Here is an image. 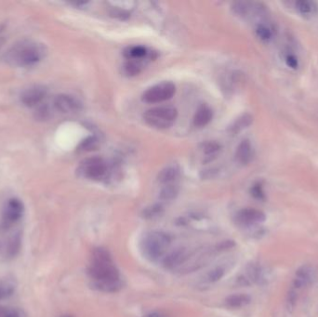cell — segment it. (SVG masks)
<instances>
[{
    "label": "cell",
    "mask_w": 318,
    "mask_h": 317,
    "mask_svg": "<svg viewBox=\"0 0 318 317\" xmlns=\"http://www.w3.org/2000/svg\"><path fill=\"white\" fill-rule=\"evenodd\" d=\"M88 274L94 282H108L120 280V273L115 265L110 253L103 248H96L92 253Z\"/></svg>",
    "instance_id": "6da1fadb"
},
{
    "label": "cell",
    "mask_w": 318,
    "mask_h": 317,
    "mask_svg": "<svg viewBox=\"0 0 318 317\" xmlns=\"http://www.w3.org/2000/svg\"><path fill=\"white\" fill-rule=\"evenodd\" d=\"M172 239L161 231H152L145 233L141 241L142 255L151 262L161 258L170 248Z\"/></svg>",
    "instance_id": "7a4b0ae2"
},
{
    "label": "cell",
    "mask_w": 318,
    "mask_h": 317,
    "mask_svg": "<svg viewBox=\"0 0 318 317\" xmlns=\"http://www.w3.org/2000/svg\"><path fill=\"white\" fill-rule=\"evenodd\" d=\"M44 55V50L40 45L24 41L14 47L8 53V61L17 66H28L40 62Z\"/></svg>",
    "instance_id": "3957f363"
},
{
    "label": "cell",
    "mask_w": 318,
    "mask_h": 317,
    "mask_svg": "<svg viewBox=\"0 0 318 317\" xmlns=\"http://www.w3.org/2000/svg\"><path fill=\"white\" fill-rule=\"evenodd\" d=\"M178 112L174 107L161 106L148 110L143 115L144 121L153 128L165 129L171 128L175 123Z\"/></svg>",
    "instance_id": "277c9868"
},
{
    "label": "cell",
    "mask_w": 318,
    "mask_h": 317,
    "mask_svg": "<svg viewBox=\"0 0 318 317\" xmlns=\"http://www.w3.org/2000/svg\"><path fill=\"white\" fill-rule=\"evenodd\" d=\"M176 88L172 82H162L147 89L142 94V101L147 104H158L172 99Z\"/></svg>",
    "instance_id": "5b68a950"
},
{
    "label": "cell",
    "mask_w": 318,
    "mask_h": 317,
    "mask_svg": "<svg viewBox=\"0 0 318 317\" xmlns=\"http://www.w3.org/2000/svg\"><path fill=\"white\" fill-rule=\"evenodd\" d=\"M79 173L90 180L103 179L107 172V164L101 157H91L80 164Z\"/></svg>",
    "instance_id": "8992f818"
},
{
    "label": "cell",
    "mask_w": 318,
    "mask_h": 317,
    "mask_svg": "<svg viewBox=\"0 0 318 317\" xmlns=\"http://www.w3.org/2000/svg\"><path fill=\"white\" fill-rule=\"evenodd\" d=\"M24 205L19 199H10L6 204L2 214V225L8 228L13 223H17L24 214Z\"/></svg>",
    "instance_id": "52a82bcc"
},
{
    "label": "cell",
    "mask_w": 318,
    "mask_h": 317,
    "mask_svg": "<svg viewBox=\"0 0 318 317\" xmlns=\"http://www.w3.org/2000/svg\"><path fill=\"white\" fill-rule=\"evenodd\" d=\"M266 220L265 214L255 208H244L236 215V222L245 227H251L264 223Z\"/></svg>",
    "instance_id": "ba28073f"
},
{
    "label": "cell",
    "mask_w": 318,
    "mask_h": 317,
    "mask_svg": "<svg viewBox=\"0 0 318 317\" xmlns=\"http://www.w3.org/2000/svg\"><path fill=\"white\" fill-rule=\"evenodd\" d=\"M191 257V253L184 248H177L166 255L163 261V265L166 269L173 270L181 267Z\"/></svg>",
    "instance_id": "9c48e42d"
},
{
    "label": "cell",
    "mask_w": 318,
    "mask_h": 317,
    "mask_svg": "<svg viewBox=\"0 0 318 317\" xmlns=\"http://www.w3.org/2000/svg\"><path fill=\"white\" fill-rule=\"evenodd\" d=\"M315 278V270L311 265H304L296 272L294 279V289L305 288L313 283Z\"/></svg>",
    "instance_id": "30bf717a"
},
{
    "label": "cell",
    "mask_w": 318,
    "mask_h": 317,
    "mask_svg": "<svg viewBox=\"0 0 318 317\" xmlns=\"http://www.w3.org/2000/svg\"><path fill=\"white\" fill-rule=\"evenodd\" d=\"M47 94V89L42 86H34L26 89L21 96L23 104L26 106H34L40 104Z\"/></svg>",
    "instance_id": "8fae6325"
},
{
    "label": "cell",
    "mask_w": 318,
    "mask_h": 317,
    "mask_svg": "<svg viewBox=\"0 0 318 317\" xmlns=\"http://www.w3.org/2000/svg\"><path fill=\"white\" fill-rule=\"evenodd\" d=\"M54 105L63 113H73L81 109V104L79 101L70 95H58L54 100Z\"/></svg>",
    "instance_id": "7c38bea8"
},
{
    "label": "cell",
    "mask_w": 318,
    "mask_h": 317,
    "mask_svg": "<svg viewBox=\"0 0 318 317\" xmlns=\"http://www.w3.org/2000/svg\"><path fill=\"white\" fill-rule=\"evenodd\" d=\"M212 118V112L211 108L207 105H202L196 111L194 117V124L198 128H203L211 122Z\"/></svg>",
    "instance_id": "4fadbf2b"
},
{
    "label": "cell",
    "mask_w": 318,
    "mask_h": 317,
    "mask_svg": "<svg viewBox=\"0 0 318 317\" xmlns=\"http://www.w3.org/2000/svg\"><path fill=\"white\" fill-rule=\"evenodd\" d=\"M252 147H251V144H250L249 141H243L241 144H239V146L237 147V151H236V158L239 161L240 163L249 164L251 159H252Z\"/></svg>",
    "instance_id": "5bb4252c"
},
{
    "label": "cell",
    "mask_w": 318,
    "mask_h": 317,
    "mask_svg": "<svg viewBox=\"0 0 318 317\" xmlns=\"http://www.w3.org/2000/svg\"><path fill=\"white\" fill-rule=\"evenodd\" d=\"M179 177H180L179 169H177L176 167H167L161 170V172L158 175V181L164 185L175 184Z\"/></svg>",
    "instance_id": "9a60e30c"
},
{
    "label": "cell",
    "mask_w": 318,
    "mask_h": 317,
    "mask_svg": "<svg viewBox=\"0 0 318 317\" xmlns=\"http://www.w3.org/2000/svg\"><path fill=\"white\" fill-rule=\"evenodd\" d=\"M250 301L251 299L249 295L238 293V294H234L226 298V303L228 307L238 309V308L244 307L246 305L250 304Z\"/></svg>",
    "instance_id": "2e32d148"
},
{
    "label": "cell",
    "mask_w": 318,
    "mask_h": 317,
    "mask_svg": "<svg viewBox=\"0 0 318 317\" xmlns=\"http://www.w3.org/2000/svg\"><path fill=\"white\" fill-rule=\"evenodd\" d=\"M93 288L103 292H118L122 288L121 280L117 281H108V282H93Z\"/></svg>",
    "instance_id": "e0dca14e"
},
{
    "label": "cell",
    "mask_w": 318,
    "mask_h": 317,
    "mask_svg": "<svg viewBox=\"0 0 318 317\" xmlns=\"http://www.w3.org/2000/svg\"><path fill=\"white\" fill-rule=\"evenodd\" d=\"M22 247V238L20 233H16L10 238L7 244L6 252L9 257H15L18 253L20 252Z\"/></svg>",
    "instance_id": "ac0fdd59"
},
{
    "label": "cell",
    "mask_w": 318,
    "mask_h": 317,
    "mask_svg": "<svg viewBox=\"0 0 318 317\" xmlns=\"http://www.w3.org/2000/svg\"><path fill=\"white\" fill-rule=\"evenodd\" d=\"M178 193H179V187H178L177 184H166L162 188L159 197L164 201H170V200L176 199Z\"/></svg>",
    "instance_id": "d6986e66"
},
{
    "label": "cell",
    "mask_w": 318,
    "mask_h": 317,
    "mask_svg": "<svg viewBox=\"0 0 318 317\" xmlns=\"http://www.w3.org/2000/svg\"><path fill=\"white\" fill-rule=\"evenodd\" d=\"M163 213H164L163 206L160 204H155V205L147 207L142 211V217L147 220H155V219L160 217Z\"/></svg>",
    "instance_id": "ffe728a7"
},
{
    "label": "cell",
    "mask_w": 318,
    "mask_h": 317,
    "mask_svg": "<svg viewBox=\"0 0 318 317\" xmlns=\"http://www.w3.org/2000/svg\"><path fill=\"white\" fill-rule=\"evenodd\" d=\"M252 123V117L250 114H244L235 121L234 125L231 127L232 133H238L241 130L248 128Z\"/></svg>",
    "instance_id": "44dd1931"
},
{
    "label": "cell",
    "mask_w": 318,
    "mask_h": 317,
    "mask_svg": "<svg viewBox=\"0 0 318 317\" xmlns=\"http://www.w3.org/2000/svg\"><path fill=\"white\" fill-rule=\"evenodd\" d=\"M296 8L302 14H312L317 10L316 3L308 0H301L296 2Z\"/></svg>",
    "instance_id": "7402d4cb"
},
{
    "label": "cell",
    "mask_w": 318,
    "mask_h": 317,
    "mask_svg": "<svg viewBox=\"0 0 318 317\" xmlns=\"http://www.w3.org/2000/svg\"><path fill=\"white\" fill-rule=\"evenodd\" d=\"M226 272V268L223 266H216L213 269H211L209 273H207L205 280L209 283L218 282L225 276Z\"/></svg>",
    "instance_id": "603a6c76"
},
{
    "label": "cell",
    "mask_w": 318,
    "mask_h": 317,
    "mask_svg": "<svg viewBox=\"0 0 318 317\" xmlns=\"http://www.w3.org/2000/svg\"><path fill=\"white\" fill-rule=\"evenodd\" d=\"M125 54L128 59L130 60H141L145 57L147 55V50L144 47L142 46H135L128 48Z\"/></svg>",
    "instance_id": "cb8c5ba5"
},
{
    "label": "cell",
    "mask_w": 318,
    "mask_h": 317,
    "mask_svg": "<svg viewBox=\"0 0 318 317\" xmlns=\"http://www.w3.org/2000/svg\"><path fill=\"white\" fill-rule=\"evenodd\" d=\"M220 150V144H217L215 142H209L207 144H203V152L205 154L208 161H211L212 157H215Z\"/></svg>",
    "instance_id": "d4e9b609"
},
{
    "label": "cell",
    "mask_w": 318,
    "mask_h": 317,
    "mask_svg": "<svg viewBox=\"0 0 318 317\" xmlns=\"http://www.w3.org/2000/svg\"><path fill=\"white\" fill-rule=\"evenodd\" d=\"M15 291V285L10 281L0 282V301L10 297Z\"/></svg>",
    "instance_id": "484cf974"
},
{
    "label": "cell",
    "mask_w": 318,
    "mask_h": 317,
    "mask_svg": "<svg viewBox=\"0 0 318 317\" xmlns=\"http://www.w3.org/2000/svg\"><path fill=\"white\" fill-rule=\"evenodd\" d=\"M256 34L259 36V39L264 40V41H268V40L271 39V37L273 35V33L270 30L269 27L264 25H259L257 27Z\"/></svg>",
    "instance_id": "4316f807"
},
{
    "label": "cell",
    "mask_w": 318,
    "mask_h": 317,
    "mask_svg": "<svg viewBox=\"0 0 318 317\" xmlns=\"http://www.w3.org/2000/svg\"><path fill=\"white\" fill-rule=\"evenodd\" d=\"M97 146H98V140L94 137H90V138L85 140L83 143L80 144V150L88 152V151H91V150L97 148Z\"/></svg>",
    "instance_id": "83f0119b"
},
{
    "label": "cell",
    "mask_w": 318,
    "mask_h": 317,
    "mask_svg": "<svg viewBox=\"0 0 318 317\" xmlns=\"http://www.w3.org/2000/svg\"><path fill=\"white\" fill-rule=\"evenodd\" d=\"M141 68H142L141 65L137 63V62H135V61H132V62L127 63L126 66H125L126 73H127V74H129V75H135V74H139L141 72Z\"/></svg>",
    "instance_id": "f1b7e54d"
},
{
    "label": "cell",
    "mask_w": 318,
    "mask_h": 317,
    "mask_svg": "<svg viewBox=\"0 0 318 317\" xmlns=\"http://www.w3.org/2000/svg\"><path fill=\"white\" fill-rule=\"evenodd\" d=\"M251 193H252V195L254 196L255 199H265V192H264V189H263L261 184H255L254 186H253V188L251 190Z\"/></svg>",
    "instance_id": "f546056e"
},
{
    "label": "cell",
    "mask_w": 318,
    "mask_h": 317,
    "mask_svg": "<svg viewBox=\"0 0 318 317\" xmlns=\"http://www.w3.org/2000/svg\"><path fill=\"white\" fill-rule=\"evenodd\" d=\"M286 65L290 67L291 69H297L298 67V61L297 57L293 54L287 55L286 57Z\"/></svg>",
    "instance_id": "4dcf8cb0"
},
{
    "label": "cell",
    "mask_w": 318,
    "mask_h": 317,
    "mask_svg": "<svg viewBox=\"0 0 318 317\" xmlns=\"http://www.w3.org/2000/svg\"><path fill=\"white\" fill-rule=\"evenodd\" d=\"M49 111L46 106L41 107L39 111H38V117L40 119H47L49 117Z\"/></svg>",
    "instance_id": "1f68e13d"
},
{
    "label": "cell",
    "mask_w": 318,
    "mask_h": 317,
    "mask_svg": "<svg viewBox=\"0 0 318 317\" xmlns=\"http://www.w3.org/2000/svg\"><path fill=\"white\" fill-rule=\"evenodd\" d=\"M7 317L23 316H22V314H21L20 312H18V311H15V310H10V309H9V311H8V314H7Z\"/></svg>",
    "instance_id": "d6a6232c"
},
{
    "label": "cell",
    "mask_w": 318,
    "mask_h": 317,
    "mask_svg": "<svg viewBox=\"0 0 318 317\" xmlns=\"http://www.w3.org/2000/svg\"><path fill=\"white\" fill-rule=\"evenodd\" d=\"M8 311H9V309H8V308L0 306V317H7Z\"/></svg>",
    "instance_id": "836d02e7"
},
{
    "label": "cell",
    "mask_w": 318,
    "mask_h": 317,
    "mask_svg": "<svg viewBox=\"0 0 318 317\" xmlns=\"http://www.w3.org/2000/svg\"><path fill=\"white\" fill-rule=\"evenodd\" d=\"M145 317H164V315L161 314V313H159V312H152V313L148 314Z\"/></svg>",
    "instance_id": "e575fe53"
},
{
    "label": "cell",
    "mask_w": 318,
    "mask_h": 317,
    "mask_svg": "<svg viewBox=\"0 0 318 317\" xmlns=\"http://www.w3.org/2000/svg\"><path fill=\"white\" fill-rule=\"evenodd\" d=\"M66 317H71V316H66Z\"/></svg>",
    "instance_id": "d590c367"
}]
</instances>
